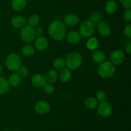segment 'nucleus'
<instances>
[{
	"label": "nucleus",
	"instance_id": "obj_38",
	"mask_svg": "<svg viewBox=\"0 0 131 131\" xmlns=\"http://www.w3.org/2000/svg\"><path fill=\"white\" fill-rule=\"evenodd\" d=\"M14 131H19V130H14Z\"/></svg>",
	"mask_w": 131,
	"mask_h": 131
},
{
	"label": "nucleus",
	"instance_id": "obj_24",
	"mask_svg": "<svg viewBox=\"0 0 131 131\" xmlns=\"http://www.w3.org/2000/svg\"><path fill=\"white\" fill-rule=\"evenodd\" d=\"M84 105L86 107L89 109H93L96 108L98 105V101L94 97H88L84 101Z\"/></svg>",
	"mask_w": 131,
	"mask_h": 131
},
{
	"label": "nucleus",
	"instance_id": "obj_10",
	"mask_svg": "<svg viewBox=\"0 0 131 131\" xmlns=\"http://www.w3.org/2000/svg\"><path fill=\"white\" fill-rule=\"evenodd\" d=\"M35 110L38 114H46L50 111L51 106L48 102L43 100L38 101L35 105Z\"/></svg>",
	"mask_w": 131,
	"mask_h": 131
},
{
	"label": "nucleus",
	"instance_id": "obj_36",
	"mask_svg": "<svg viewBox=\"0 0 131 131\" xmlns=\"http://www.w3.org/2000/svg\"><path fill=\"white\" fill-rule=\"evenodd\" d=\"M125 50H126L127 53L129 55H130L131 53V42H129L127 44L126 48H125Z\"/></svg>",
	"mask_w": 131,
	"mask_h": 131
},
{
	"label": "nucleus",
	"instance_id": "obj_23",
	"mask_svg": "<svg viewBox=\"0 0 131 131\" xmlns=\"http://www.w3.org/2000/svg\"><path fill=\"white\" fill-rule=\"evenodd\" d=\"M92 59L94 62L101 64L102 62L104 61L106 56H105L104 53L101 50H95L92 55Z\"/></svg>",
	"mask_w": 131,
	"mask_h": 131
},
{
	"label": "nucleus",
	"instance_id": "obj_31",
	"mask_svg": "<svg viewBox=\"0 0 131 131\" xmlns=\"http://www.w3.org/2000/svg\"><path fill=\"white\" fill-rule=\"evenodd\" d=\"M43 89H44L45 92L47 94H52L53 93L54 91V88L53 86L52 83H46L45 86H43Z\"/></svg>",
	"mask_w": 131,
	"mask_h": 131
},
{
	"label": "nucleus",
	"instance_id": "obj_29",
	"mask_svg": "<svg viewBox=\"0 0 131 131\" xmlns=\"http://www.w3.org/2000/svg\"><path fill=\"white\" fill-rule=\"evenodd\" d=\"M18 74L20 77H26L29 74V70L24 66H20L17 70Z\"/></svg>",
	"mask_w": 131,
	"mask_h": 131
},
{
	"label": "nucleus",
	"instance_id": "obj_32",
	"mask_svg": "<svg viewBox=\"0 0 131 131\" xmlns=\"http://www.w3.org/2000/svg\"><path fill=\"white\" fill-rule=\"evenodd\" d=\"M123 17L126 22L131 21V10L130 9H126L123 14Z\"/></svg>",
	"mask_w": 131,
	"mask_h": 131
},
{
	"label": "nucleus",
	"instance_id": "obj_19",
	"mask_svg": "<svg viewBox=\"0 0 131 131\" xmlns=\"http://www.w3.org/2000/svg\"><path fill=\"white\" fill-rule=\"evenodd\" d=\"M27 5L26 0H13L12 2V8L17 12L24 10Z\"/></svg>",
	"mask_w": 131,
	"mask_h": 131
},
{
	"label": "nucleus",
	"instance_id": "obj_21",
	"mask_svg": "<svg viewBox=\"0 0 131 131\" xmlns=\"http://www.w3.org/2000/svg\"><path fill=\"white\" fill-rule=\"evenodd\" d=\"M10 85L6 79L0 77V95H5L10 90Z\"/></svg>",
	"mask_w": 131,
	"mask_h": 131
},
{
	"label": "nucleus",
	"instance_id": "obj_5",
	"mask_svg": "<svg viewBox=\"0 0 131 131\" xmlns=\"http://www.w3.org/2000/svg\"><path fill=\"white\" fill-rule=\"evenodd\" d=\"M95 30V24L90 20H86L81 23L79 27V34L84 37H91Z\"/></svg>",
	"mask_w": 131,
	"mask_h": 131
},
{
	"label": "nucleus",
	"instance_id": "obj_34",
	"mask_svg": "<svg viewBox=\"0 0 131 131\" xmlns=\"http://www.w3.org/2000/svg\"><path fill=\"white\" fill-rule=\"evenodd\" d=\"M122 6L126 9H130L131 0H119Z\"/></svg>",
	"mask_w": 131,
	"mask_h": 131
},
{
	"label": "nucleus",
	"instance_id": "obj_9",
	"mask_svg": "<svg viewBox=\"0 0 131 131\" xmlns=\"http://www.w3.org/2000/svg\"><path fill=\"white\" fill-rule=\"evenodd\" d=\"M97 30L103 37H107L111 33V28L110 24L106 21H101L97 23Z\"/></svg>",
	"mask_w": 131,
	"mask_h": 131
},
{
	"label": "nucleus",
	"instance_id": "obj_28",
	"mask_svg": "<svg viewBox=\"0 0 131 131\" xmlns=\"http://www.w3.org/2000/svg\"><path fill=\"white\" fill-rule=\"evenodd\" d=\"M96 100L100 103L106 101L107 100V94L103 91H99L96 94Z\"/></svg>",
	"mask_w": 131,
	"mask_h": 131
},
{
	"label": "nucleus",
	"instance_id": "obj_20",
	"mask_svg": "<svg viewBox=\"0 0 131 131\" xmlns=\"http://www.w3.org/2000/svg\"><path fill=\"white\" fill-rule=\"evenodd\" d=\"M99 42L97 37H91L86 42V48L90 51H94L97 49Z\"/></svg>",
	"mask_w": 131,
	"mask_h": 131
},
{
	"label": "nucleus",
	"instance_id": "obj_16",
	"mask_svg": "<svg viewBox=\"0 0 131 131\" xmlns=\"http://www.w3.org/2000/svg\"><path fill=\"white\" fill-rule=\"evenodd\" d=\"M72 76V74L71 71L68 68H64L63 69H61L58 77H60V79L61 82L64 83H67L71 80Z\"/></svg>",
	"mask_w": 131,
	"mask_h": 131
},
{
	"label": "nucleus",
	"instance_id": "obj_30",
	"mask_svg": "<svg viewBox=\"0 0 131 131\" xmlns=\"http://www.w3.org/2000/svg\"><path fill=\"white\" fill-rule=\"evenodd\" d=\"M101 18H102V15L99 12H95L92 14L90 16V21L93 22V23H99L101 21Z\"/></svg>",
	"mask_w": 131,
	"mask_h": 131
},
{
	"label": "nucleus",
	"instance_id": "obj_1",
	"mask_svg": "<svg viewBox=\"0 0 131 131\" xmlns=\"http://www.w3.org/2000/svg\"><path fill=\"white\" fill-rule=\"evenodd\" d=\"M48 32L51 38L56 41H61L66 36V27L62 21L56 19L49 24Z\"/></svg>",
	"mask_w": 131,
	"mask_h": 131
},
{
	"label": "nucleus",
	"instance_id": "obj_14",
	"mask_svg": "<svg viewBox=\"0 0 131 131\" xmlns=\"http://www.w3.org/2000/svg\"><path fill=\"white\" fill-rule=\"evenodd\" d=\"M65 37H67L68 42L72 44L79 43L81 39V35L79 34V32H76V31H70L67 34H66Z\"/></svg>",
	"mask_w": 131,
	"mask_h": 131
},
{
	"label": "nucleus",
	"instance_id": "obj_13",
	"mask_svg": "<svg viewBox=\"0 0 131 131\" xmlns=\"http://www.w3.org/2000/svg\"><path fill=\"white\" fill-rule=\"evenodd\" d=\"M49 41L46 37L43 36L38 37L35 42V48L39 51H43L48 48Z\"/></svg>",
	"mask_w": 131,
	"mask_h": 131
},
{
	"label": "nucleus",
	"instance_id": "obj_25",
	"mask_svg": "<svg viewBox=\"0 0 131 131\" xmlns=\"http://www.w3.org/2000/svg\"><path fill=\"white\" fill-rule=\"evenodd\" d=\"M22 53L25 57H31L35 53V48L31 45H25L22 48Z\"/></svg>",
	"mask_w": 131,
	"mask_h": 131
},
{
	"label": "nucleus",
	"instance_id": "obj_8",
	"mask_svg": "<svg viewBox=\"0 0 131 131\" xmlns=\"http://www.w3.org/2000/svg\"><path fill=\"white\" fill-rule=\"evenodd\" d=\"M125 56L124 53L120 50H116L111 53L110 55V60L115 66L120 65L124 62Z\"/></svg>",
	"mask_w": 131,
	"mask_h": 131
},
{
	"label": "nucleus",
	"instance_id": "obj_11",
	"mask_svg": "<svg viewBox=\"0 0 131 131\" xmlns=\"http://www.w3.org/2000/svg\"><path fill=\"white\" fill-rule=\"evenodd\" d=\"M63 22L64 24L69 26H74L79 23V19L77 15L70 13V14H66L64 16Z\"/></svg>",
	"mask_w": 131,
	"mask_h": 131
},
{
	"label": "nucleus",
	"instance_id": "obj_7",
	"mask_svg": "<svg viewBox=\"0 0 131 131\" xmlns=\"http://www.w3.org/2000/svg\"><path fill=\"white\" fill-rule=\"evenodd\" d=\"M97 112L101 116L109 117L113 113V107L107 101H103L100 103L97 106Z\"/></svg>",
	"mask_w": 131,
	"mask_h": 131
},
{
	"label": "nucleus",
	"instance_id": "obj_33",
	"mask_svg": "<svg viewBox=\"0 0 131 131\" xmlns=\"http://www.w3.org/2000/svg\"><path fill=\"white\" fill-rule=\"evenodd\" d=\"M124 34L126 37H127L128 38H130L131 37V24H129L127 26H125V27L124 28Z\"/></svg>",
	"mask_w": 131,
	"mask_h": 131
},
{
	"label": "nucleus",
	"instance_id": "obj_6",
	"mask_svg": "<svg viewBox=\"0 0 131 131\" xmlns=\"http://www.w3.org/2000/svg\"><path fill=\"white\" fill-rule=\"evenodd\" d=\"M21 39L26 42H31L35 39L34 28L29 25H25L23 27L20 32Z\"/></svg>",
	"mask_w": 131,
	"mask_h": 131
},
{
	"label": "nucleus",
	"instance_id": "obj_37",
	"mask_svg": "<svg viewBox=\"0 0 131 131\" xmlns=\"http://www.w3.org/2000/svg\"><path fill=\"white\" fill-rule=\"evenodd\" d=\"M2 73V67H1V65L0 64V74Z\"/></svg>",
	"mask_w": 131,
	"mask_h": 131
},
{
	"label": "nucleus",
	"instance_id": "obj_15",
	"mask_svg": "<svg viewBox=\"0 0 131 131\" xmlns=\"http://www.w3.org/2000/svg\"><path fill=\"white\" fill-rule=\"evenodd\" d=\"M26 19L21 15H16L12 17L11 20L12 25L16 28H22L25 26Z\"/></svg>",
	"mask_w": 131,
	"mask_h": 131
},
{
	"label": "nucleus",
	"instance_id": "obj_18",
	"mask_svg": "<svg viewBox=\"0 0 131 131\" xmlns=\"http://www.w3.org/2000/svg\"><path fill=\"white\" fill-rule=\"evenodd\" d=\"M8 83L10 86L13 87H17L20 85L21 82V77L17 73H14L11 74L8 78Z\"/></svg>",
	"mask_w": 131,
	"mask_h": 131
},
{
	"label": "nucleus",
	"instance_id": "obj_12",
	"mask_svg": "<svg viewBox=\"0 0 131 131\" xmlns=\"http://www.w3.org/2000/svg\"><path fill=\"white\" fill-rule=\"evenodd\" d=\"M31 83L34 87L37 88H42L47 83V81L44 75L42 74H36L32 77Z\"/></svg>",
	"mask_w": 131,
	"mask_h": 131
},
{
	"label": "nucleus",
	"instance_id": "obj_4",
	"mask_svg": "<svg viewBox=\"0 0 131 131\" xmlns=\"http://www.w3.org/2000/svg\"><path fill=\"white\" fill-rule=\"evenodd\" d=\"M21 59L16 53H11L6 57L5 59V66L6 68L12 71H17L21 66Z\"/></svg>",
	"mask_w": 131,
	"mask_h": 131
},
{
	"label": "nucleus",
	"instance_id": "obj_35",
	"mask_svg": "<svg viewBox=\"0 0 131 131\" xmlns=\"http://www.w3.org/2000/svg\"><path fill=\"white\" fill-rule=\"evenodd\" d=\"M34 32H35V36H37L38 37L42 36V35H43V29L40 26L36 27V28L34 29Z\"/></svg>",
	"mask_w": 131,
	"mask_h": 131
},
{
	"label": "nucleus",
	"instance_id": "obj_3",
	"mask_svg": "<svg viewBox=\"0 0 131 131\" xmlns=\"http://www.w3.org/2000/svg\"><path fill=\"white\" fill-rule=\"evenodd\" d=\"M116 68L113 64L109 60H104L101 63L98 68V73L103 78H109L115 74Z\"/></svg>",
	"mask_w": 131,
	"mask_h": 131
},
{
	"label": "nucleus",
	"instance_id": "obj_2",
	"mask_svg": "<svg viewBox=\"0 0 131 131\" xmlns=\"http://www.w3.org/2000/svg\"><path fill=\"white\" fill-rule=\"evenodd\" d=\"M83 61L81 55L78 52L73 51L68 54L65 57V66L70 70H75L81 66Z\"/></svg>",
	"mask_w": 131,
	"mask_h": 131
},
{
	"label": "nucleus",
	"instance_id": "obj_17",
	"mask_svg": "<svg viewBox=\"0 0 131 131\" xmlns=\"http://www.w3.org/2000/svg\"><path fill=\"white\" fill-rule=\"evenodd\" d=\"M118 8V3L115 0H109L105 6L106 12L110 15L115 14Z\"/></svg>",
	"mask_w": 131,
	"mask_h": 131
},
{
	"label": "nucleus",
	"instance_id": "obj_27",
	"mask_svg": "<svg viewBox=\"0 0 131 131\" xmlns=\"http://www.w3.org/2000/svg\"><path fill=\"white\" fill-rule=\"evenodd\" d=\"M39 21L40 17L37 14H32L29 17L28 19V25L33 27V28L37 26L38 23H39Z\"/></svg>",
	"mask_w": 131,
	"mask_h": 131
},
{
	"label": "nucleus",
	"instance_id": "obj_22",
	"mask_svg": "<svg viewBox=\"0 0 131 131\" xmlns=\"http://www.w3.org/2000/svg\"><path fill=\"white\" fill-rule=\"evenodd\" d=\"M58 78V73L54 69H51L49 71L46 77V81L49 83H53L56 82Z\"/></svg>",
	"mask_w": 131,
	"mask_h": 131
},
{
	"label": "nucleus",
	"instance_id": "obj_26",
	"mask_svg": "<svg viewBox=\"0 0 131 131\" xmlns=\"http://www.w3.org/2000/svg\"><path fill=\"white\" fill-rule=\"evenodd\" d=\"M52 66L54 69H57V70H61V69H63L65 66V59H62V58H57V59H54L52 62Z\"/></svg>",
	"mask_w": 131,
	"mask_h": 131
}]
</instances>
